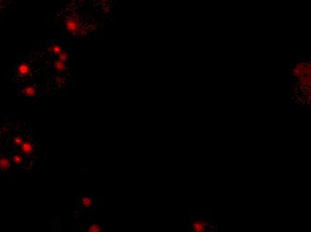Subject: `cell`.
<instances>
[{
	"label": "cell",
	"instance_id": "1",
	"mask_svg": "<svg viewBox=\"0 0 311 232\" xmlns=\"http://www.w3.org/2000/svg\"><path fill=\"white\" fill-rule=\"evenodd\" d=\"M293 80L292 101L294 100L301 108H307L310 101L311 63L309 61H300L295 62L291 70Z\"/></svg>",
	"mask_w": 311,
	"mask_h": 232
},
{
	"label": "cell",
	"instance_id": "2",
	"mask_svg": "<svg viewBox=\"0 0 311 232\" xmlns=\"http://www.w3.org/2000/svg\"><path fill=\"white\" fill-rule=\"evenodd\" d=\"M208 222L198 215L194 216L189 222V231L192 232H206L209 231Z\"/></svg>",
	"mask_w": 311,
	"mask_h": 232
},
{
	"label": "cell",
	"instance_id": "3",
	"mask_svg": "<svg viewBox=\"0 0 311 232\" xmlns=\"http://www.w3.org/2000/svg\"><path fill=\"white\" fill-rule=\"evenodd\" d=\"M16 73L20 77H25L28 76L31 73V66L30 64L26 62H22L17 66L16 69Z\"/></svg>",
	"mask_w": 311,
	"mask_h": 232
},
{
	"label": "cell",
	"instance_id": "4",
	"mask_svg": "<svg viewBox=\"0 0 311 232\" xmlns=\"http://www.w3.org/2000/svg\"><path fill=\"white\" fill-rule=\"evenodd\" d=\"M20 151L23 155L29 156L33 152V146L30 141H23L22 144L20 146Z\"/></svg>",
	"mask_w": 311,
	"mask_h": 232
},
{
	"label": "cell",
	"instance_id": "5",
	"mask_svg": "<svg viewBox=\"0 0 311 232\" xmlns=\"http://www.w3.org/2000/svg\"><path fill=\"white\" fill-rule=\"evenodd\" d=\"M37 88L35 86H27V87H24L22 90V94L26 96V97H35L37 95Z\"/></svg>",
	"mask_w": 311,
	"mask_h": 232
},
{
	"label": "cell",
	"instance_id": "6",
	"mask_svg": "<svg viewBox=\"0 0 311 232\" xmlns=\"http://www.w3.org/2000/svg\"><path fill=\"white\" fill-rule=\"evenodd\" d=\"M24 161H25V158L21 154H14L11 156V162L14 164L15 165H18V166L22 165L24 164Z\"/></svg>",
	"mask_w": 311,
	"mask_h": 232
},
{
	"label": "cell",
	"instance_id": "7",
	"mask_svg": "<svg viewBox=\"0 0 311 232\" xmlns=\"http://www.w3.org/2000/svg\"><path fill=\"white\" fill-rule=\"evenodd\" d=\"M54 67L58 71H63L66 69V61L62 60L60 58H57L55 62Z\"/></svg>",
	"mask_w": 311,
	"mask_h": 232
},
{
	"label": "cell",
	"instance_id": "8",
	"mask_svg": "<svg viewBox=\"0 0 311 232\" xmlns=\"http://www.w3.org/2000/svg\"><path fill=\"white\" fill-rule=\"evenodd\" d=\"M11 167V161L5 157L0 158V170L6 171Z\"/></svg>",
	"mask_w": 311,
	"mask_h": 232
},
{
	"label": "cell",
	"instance_id": "9",
	"mask_svg": "<svg viewBox=\"0 0 311 232\" xmlns=\"http://www.w3.org/2000/svg\"><path fill=\"white\" fill-rule=\"evenodd\" d=\"M23 138L21 135H16L12 138V144L15 146V147H20V146L22 144L23 142Z\"/></svg>",
	"mask_w": 311,
	"mask_h": 232
},
{
	"label": "cell",
	"instance_id": "10",
	"mask_svg": "<svg viewBox=\"0 0 311 232\" xmlns=\"http://www.w3.org/2000/svg\"><path fill=\"white\" fill-rule=\"evenodd\" d=\"M81 204L85 208H90L93 205V200L91 197L89 196H84L81 198Z\"/></svg>",
	"mask_w": 311,
	"mask_h": 232
},
{
	"label": "cell",
	"instance_id": "11",
	"mask_svg": "<svg viewBox=\"0 0 311 232\" xmlns=\"http://www.w3.org/2000/svg\"><path fill=\"white\" fill-rule=\"evenodd\" d=\"M63 50V49L60 46H58V45H52L50 48H48V51H49V52H52V53H53L54 55H56V56H58L59 53H61Z\"/></svg>",
	"mask_w": 311,
	"mask_h": 232
},
{
	"label": "cell",
	"instance_id": "12",
	"mask_svg": "<svg viewBox=\"0 0 311 232\" xmlns=\"http://www.w3.org/2000/svg\"><path fill=\"white\" fill-rule=\"evenodd\" d=\"M88 231L89 232H100L102 231V227L98 224H92L88 228Z\"/></svg>",
	"mask_w": 311,
	"mask_h": 232
},
{
	"label": "cell",
	"instance_id": "13",
	"mask_svg": "<svg viewBox=\"0 0 311 232\" xmlns=\"http://www.w3.org/2000/svg\"><path fill=\"white\" fill-rule=\"evenodd\" d=\"M68 57H69V56H68V54H67V52H66L65 50H63L62 52L59 53V55H58V58H60V59H62V60H64V61H66V62H67V60H68Z\"/></svg>",
	"mask_w": 311,
	"mask_h": 232
},
{
	"label": "cell",
	"instance_id": "14",
	"mask_svg": "<svg viewBox=\"0 0 311 232\" xmlns=\"http://www.w3.org/2000/svg\"><path fill=\"white\" fill-rule=\"evenodd\" d=\"M99 2H101V3H105V2H108L109 0H98Z\"/></svg>",
	"mask_w": 311,
	"mask_h": 232
},
{
	"label": "cell",
	"instance_id": "15",
	"mask_svg": "<svg viewBox=\"0 0 311 232\" xmlns=\"http://www.w3.org/2000/svg\"><path fill=\"white\" fill-rule=\"evenodd\" d=\"M0 7H1V5H0Z\"/></svg>",
	"mask_w": 311,
	"mask_h": 232
}]
</instances>
